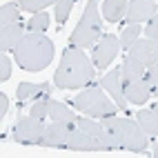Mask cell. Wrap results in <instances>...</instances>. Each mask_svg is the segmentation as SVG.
<instances>
[{
    "mask_svg": "<svg viewBox=\"0 0 158 158\" xmlns=\"http://www.w3.org/2000/svg\"><path fill=\"white\" fill-rule=\"evenodd\" d=\"M94 67L96 65H94V60L87 58L85 49L69 45L62 51L60 65L54 73V85L58 89H82L96 76Z\"/></svg>",
    "mask_w": 158,
    "mask_h": 158,
    "instance_id": "obj_1",
    "label": "cell"
},
{
    "mask_svg": "<svg viewBox=\"0 0 158 158\" xmlns=\"http://www.w3.org/2000/svg\"><path fill=\"white\" fill-rule=\"evenodd\" d=\"M16 54V65L25 71H40L51 65L56 54V47L51 43V38H47L45 34H36L29 31L27 36H23V40L18 43V47L14 49Z\"/></svg>",
    "mask_w": 158,
    "mask_h": 158,
    "instance_id": "obj_2",
    "label": "cell"
},
{
    "mask_svg": "<svg viewBox=\"0 0 158 158\" xmlns=\"http://www.w3.org/2000/svg\"><path fill=\"white\" fill-rule=\"evenodd\" d=\"M102 125L107 127L118 143L123 145V149L127 152H134V154H140L147 149V145H149V136L143 131V127L138 125V120H131V118H118V116H105L100 118Z\"/></svg>",
    "mask_w": 158,
    "mask_h": 158,
    "instance_id": "obj_3",
    "label": "cell"
},
{
    "mask_svg": "<svg viewBox=\"0 0 158 158\" xmlns=\"http://www.w3.org/2000/svg\"><path fill=\"white\" fill-rule=\"evenodd\" d=\"M102 38V14L98 11V0H87V7L82 11L80 23L76 25L69 38L71 47L89 49Z\"/></svg>",
    "mask_w": 158,
    "mask_h": 158,
    "instance_id": "obj_4",
    "label": "cell"
},
{
    "mask_svg": "<svg viewBox=\"0 0 158 158\" xmlns=\"http://www.w3.org/2000/svg\"><path fill=\"white\" fill-rule=\"evenodd\" d=\"M71 105L78 111L91 118H105V116H114L118 105L114 102V98L105 91L100 85H87V89H82L76 98L71 100Z\"/></svg>",
    "mask_w": 158,
    "mask_h": 158,
    "instance_id": "obj_5",
    "label": "cell"
},
{
    "mask_svg": "<svg viewBox=\"0 0 158 158\" xmlns=\"http://www.w3.org/2000/svg\"><path fill=\"white\" fill-rule=\"evenodd\" d=\"M43 131H45V120L34 118V116H25V118H18V123L14 125L11 136L20 145H38L40 138H43Z\"/></svg>",
    "mask_w": 158,
    "mask_h": 158,
    "instance_id": "obj_6",
    "label": "cell"
},
{
    "mask_svg": "<svg viewBox=\"0 0 158 158\" xmlns=\"http://www.w3.org/2000/svg\"><path fill=\"white\" fill-rule=\"evenodd\" d=\"M118 51H120V40L118 36H111V34H105L96 45H94V54H91V60H94V65H96L98 69H105V67H109L114 58L118 56Z\"/></svg>",
    "mask_w": 158,
    "mask_h": 158,
    "instance_id": "obj_7",
    "label": "cell"
},
{
    "mask_svg": "<svg viewBox=\"0 0 158 158\" xmlns=\"http://www.w3.org/2000/svg\"><path fill=\"white\" fill-rule=\"evenodd\" d=\"M127 58L149 67L152 62L158 60V40L154 38H138L136 43L127 49Z\"/></svg>",
    "mask_w": 158,
    "mask_h": 158,
    "instance_id": "obj_8",
    "label": "cell"
},
{
    "mask_svg": "<svg viewBox=\"0 0 158 158\" xmlns=\"http://www.w3.org/2000/svg\"><path fill=\"white\" fill-rule=\"evenodd\" d=\"M67 147H69V149H76V152H105V149H107L102 140L89 136L87 131H82L80 127H76V125L69 129Z\"/></svg>",
    "mask_w": 158,
    "mask_h": 158,
    "instance_id": "obj_9",
    "label": "cell"
},
{
    "mask_svg": "<svg viewBox=\"0 0 158 158\" xmlns=\"http://www.w3.org/2000/svg\"><path fill=\"white\" fill-rule=\"evenodd\" d=\"M156 11H158V7L154 0H131L127 5V14H125L123 20L127 25H145Z\"/></svg>",
    "mask_w": 158,
    "mask_h": 158,
    "instance_id": "obj_10",
    "label": "cell"
},
{
    "mask_svg": "<svg viewBox=\"0 0 158 158\" xmlns=\"http://www.w3.org/2000/svg\"><path fill=\"white\" fill-rule=\"evenodd\" d=\"M123 94L127 102L131 105H145L147 100L152 98V85L147 82V78H134V80H127L123 82Z\"/></svg>",
    "mask_w": 158,
    "mask_h": 158,
    "instance_id": "obj_11",
    "label": "cell"
},
{
    "mask_svg": "<svg viewBox=\"0 0 158 158\" xmlns=\"http://www.w3.org/2000/svg\"><path fill=\"white\" fill-rule=\"evenodd\" d=\"M71 127H73V125L51 120V125H45L43 138H40L38 145L40 147H67V136H69Z\"/></svg>",
    "mask_w": 158,
    "mask_h": 158,
    "instance_id": "obj_12",
    "label": "cell"
},
{
    "mask_svg": "<svg viewBox=\"0 0 158 158\" xmlns=\"http://www.w3.org/2000/svg\"><path fill=\"white\" fill-rule=\"evenodd\" d=\"M98 85L114 98V102L118 105V107H125V105H127V98H125V94H123V82H120V67H116L109 73H105Z\"/></svg>",
    "mask_w": 158,
    "mask_h": 158,
    "instance_id": "obj_13",
    "label": "cell"
},
{
    "mask_svg": "<svg viewBox=\"0 0 158 158\" xmlns=\"http://www.w3.org/2000/svg\"><path fill=\"white\" fill-rule=\"evenodd\" d=\"M25 36V27L20 23H14V25H5L0 29V49L2 51H11L18 47V43L23 40Z\"/></svg>",
    "mask_w": 158,
    "mask_h": 158,
    "instance_id": "obj_14",
    "label": "cell"
},
{
    "mask_svg": "<svg viewBox=\"0 0 158 158\" xmlns=\"http://www.w3.org/2000/svg\"><path fill=\"white\" fill-rule=\"evenodd\" d=\"M49 118L56 123H67V125H76V111L71 107H67L60 100H49Z\"/></svg>",
    "mask_w": 158,
    "mask_h": 158,
    "instance_id": "obj_15",
    "label": "cell"
},
{
    "mask_svg": "<svg viewBox=\"0 0 158 158\" xmlns=\"http://www.w3.org/2000/svg\"><path fill=\"white\" fill-rule=\"evenodd\" d=\"M127 0H102V18L107 23H118L127 14Z\"/></svg>",
    "mask_w": 158,
    "mask_h": 158,
    "instance_id": "obj_16",
    "label": "cell"
},
{
    "mask_svg": "<svg viewBox=\"0 0 158 158\" xmlns=\"http://www.w3.org/2000/svg\"><path fill=\"white\" fill-rule=\"evenodd\" d=\"M136 120L143 127V131L149 136V138H158V114L149 107V109H138L136 114Z\"/></svg>",
    "mask_w": 158,
    "mask_h": 158,
    "instance_id": "obj_17",
    "label": "cell"
},
{
    "mask_svg": "<svg viewBox=\"0 0 158 158\" xmlns=\"http://www.w3.org/2000/svg\"><path fill=\"white\" fill-rule=\"evenodd\" d=\"M145 71L147 67L136 62L131 58H125V62L120 65V82H127V80H134V78H145Z\"/></svg>",
    "mask_w": 158,
    "mask_h": 158,
    "instance_id": "obj_18",
    "label": "cell"
},
{
    "mask_svg": "<svg viewBox=\"0 0 158 158\" xmlns=\"http://www.w3.org/2000/svg\"><path fill=\"white\" fill-rule=\"evenodd\" d=\"M47 89H49V82H38V85L20 82L18 85V98L20 100H36L38 96H45Z\"/></svg>",
    "mask_w": 158,
    "mask_h": 158,
    "instance_id": "obj_19",
    "label": "cell"
},
{
    "mask_svg": "<svg viewBox=\"0 0 158 158\" xmlns=\"http://www.w3.org/2000/svg\"><path fill=\"white\" fill-rule=\"evenodd\" d=\"M20 5L16 2H5L0 7V25H14V23H20Z\"/></svg>",
    "mask_w": 158,
    "mask_h": 158,
    "instance_id": "obj_20",
    "label": "cell"
},
{
    "mask_svg": "<svg viewBox=\"0 0 158 158\" xmlns=\"http://www.w3.org/2000/svg\"><path fill=\"white\" fill-rule=\"evenodd\" d=\"M49 23H51V16L47 11H38V14H31V18L27 20V29L36 31V34H45Z\"/></svg>",
    "mask_w": 158,
    "mask_h": 158,
    "instance_id": "obj_21",
    "label": "cell"
},
{
    "mask_svg": "<svg viewBox=\"0 0 158 158\" xmlns=\"http://www.w3.org/2000/svg\"><path fill=\"white\" fill-rule=\"evenodd\" d=\"M140 34H143L140 25H127V27L123 29V34L118 36V40H120V47H123L125 51H127V49H129V47L136 43V40L140 38Z\"/></svg>",
    "mask_w": 158,
    "mask_h": 158,
    "instance_id": "obj_22",
    "label": "cell"
},
{
    "mask_svg": "<svg viewBox=\"0 0 158 158\" xmlns=\"http://www.w3.org/2000/svg\"><path fill=\"white\" fill-rule=\"evenodd\" d=\"M58 0H18V5L23 11H29V14H38V11H45L49 5H56Z\"/></svg>",
    "mask_w": 158,
    "mask_h": 158,
    "instance_id": "obj_23",
    "label": "cell"
},
{
    "mask_svg": "<svg viewBox=\"0 0 158 158\" xmlns=\"http://www.w3.org/2000/svg\"><path fill=\"white\" fill-rule=\"evenodd\" d=\"M73 5H76V0H58V2H56V14H54V18H56L58 25H65V23H67V18H69V14H71Z\"/></svg>",
    "mask_w": 158,
    "mask_h": 158,
    "instance_id": "obj_24",
    "label": "cell"
},
{
    "mask_svg": "<svg viewBox=\"0 0 158 158\" xmlns=\"http://www.w3.org/2000/svg\"><path fill=\"white\" fill-rule=\"evenodd\" d=\"M29 116L40 118V120H47L49 118V100H31Z\"/></svg>",
    "mask_w": 158,
    "mask_h": 158,
    "instance_id": "obj_25",
    "label": "cell"
},
{
    "mask_svg": "<svg viewBox=\"0 0 158 158\" xmlns=\"http://www.w3.org/2000/svg\"><path fill=\"white\" fill-rule=\"evenodd\" d=\"M143 36L145 38H154V40H158V11L145 23V29H143Z\"/></svg>",
    "mask_w": 158,
    "mask_h": 158,
    "instance_id": "obj_26",
    "label": "cell"
},
{
    "mask_svg": "<svg viewBox=\"0 0 158 158\" xmlns=\"http://www.w3.org/2000/svg\"><path fill=\"white\" fill-rule=\"evenodd\" d=\"M145 78H147V82L152 85V91H154V94H158V60H156V62H152V65L147 67Z\"/></svg>",
    "mask_w": 158,
    "mask_h": 158,
    "instance_id": "obj_27",
    "label": "cell"
},
{
    "mask_svg": "<svg viewBox=\"0 0 158 158\" xmlns=\"http://www.w3.org/2000/svg\"><path fill=\"white\" fill-rule=\"evenodd\" d=\"M11 76V60L9 56H0V80H9Z\"/></svg>",
    "mask_w": 158,
    "mask_h": 158,
    "instance_id": "obj_28",
    "label": "cell"
},
{
    "mask_svg": "<svg viewBox=\"0 0 158 158\" xmlns=\"http://www.w3.org/2000/svg\"><path fill=\"white\" fill-rule=\"evenodd\" d=\"M9 111V98H7V94H0V118H5Z\"/></svg>",
    "mask_w": 158,
    "mask_h": 158,
    "instance_id": "obj_29",
    "label": "cell"
},
{
    "mask_svg": "<svg viewBox=\"0 0 158 158\" xmlns=\"http://www.w3.org/2000/svg\"><path fill=\"white\" fill-rule=\"evenodd\" d=\"M152 154H154V156H156V158H158V143H156V145H154V152H152Z\"/></svg>",
    "mask_w": 158,
    "mask_h": 158,
    "instance_id": "obj_30",
    "label": "cell"
},
{
    "mask_svg": "<svg viewBox=\"0 0 158 158\" xmlns=\"http://www.w3.org/2000/svg\"><path fill=\"white\" fill-rule=\"evenodd\" d=\"M154 2H158V0H154Z\"/></svg>",
    "mask_w": 158,
    "mask_h": 158,
    "instance_id": "obj_31",
    "label": "cell"
}]
</instances>
